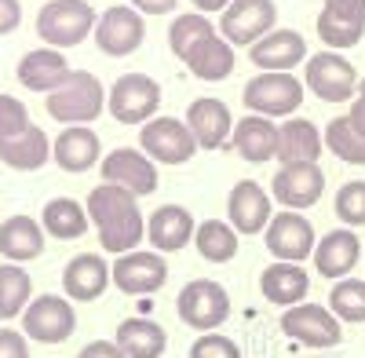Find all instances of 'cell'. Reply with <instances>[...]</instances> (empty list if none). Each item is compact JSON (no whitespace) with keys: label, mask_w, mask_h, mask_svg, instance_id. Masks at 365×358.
Returning <instances> with one entry per match:
<instances>
[{"label":"cell","mask_w":365,"mask_h":358,"mask_svg":"<svg viewBox=\"0 0 365 358\" xmlns=\"http://www.w3.org/2000/svg\"><path fill=\"white\" fill-rule=\"evenodd\" d=\"M29 125V110H26V103L22 99H15V96H4L0 92V139H11V135H22Z\"/></svg>","instance_id":"obj_40"},{"label":"cell","mask_w":365,"mask_h":358,"mask_svg":"<svg viewBox=\"0 0 365 358\" xmlns=\"http://www.w3.org/2000/svg\"><path fill=\"white\" fill-rule=\"evenodd\" d=\"M34 300V278L22 263H0V318H22Z\"/></svg>","instance_id":"obj_34"},{"label":"cell","mask_w":365,"mask_h":358,"mask_svg":"<svg viewBox=\"0 0 365 358\" xmlns=\"http://www.w3.org/2000/svg\"><path fill=\"white\" fill-rule=\"evenodd\" d=\"M303 92L307 84H299L296 73H256L245 92H241V103H245L249 113H259V117H270V121H285L292 117L303 103Z\"/></svg>","instance_id":"obj_5"},{"label":"cell","mask_w":365,"mask_h":358,"mask_svg":"<svg viewBox=\"0 0 365 358\" xmlns=\"http://www.w3.org/2000/svg\"><path fill=\"white\" fill-rule=\"evenodd\" d=\"M282 333L303 347L325 351L344 340V322L322 304H296V307H285L282 314Z\"/></svg>","instance_id":"obj_10"},{"label":"cell","mask_w":365,"mask_h":358,"mask_svg":"<svg viewBox=\"0 0 365 358\" xmlns=\"http://www.w3.org/2000/svg\"><path fill=\"white\" fill-rule=\"evenodd\" d=\"M267 252L282 263H303L314 256V245H318V234H314V223L303 216V213H292V208H282L274 213L267 230Z\"/></svg>","instance_id":"obj_9"},{"label":"cell","mask_w":365,"mask_h":358,"mask_svg":"<svg viewBox=\"0 0 365 358\" xmlns=\"http://www.w3.org/2000/svg\"><path fill=\"white\" fill-rule=\"evenodd\" d=\"M99 175H103V183L125 187V190L135 194V198H150V194L158 190V183H161L158 161H150L143 150H135V146L110 150V154L99 161Z\"/></svg>","instance_id":"obj_13"},{"label":"cell","mask_w":365,"mask_h":358,"mask_svg":"<svg viewBox=\"0 0 365 358\" xmlns=\"http://www.w3.org/2000/svg\"><path fill=\"white\" fill-rule=\"evenodd\" d=\"M278 26V8L274 0H234L220 15V37L234 48H252Z\"/></svg>","instance_id":"obj_12"},{"label":"cell","mask_w":365,"mask_h":358,"mask_svg":"<svg viewBox=\"0 0 365 358\" xmlns=\"http://www.w3.org/2000/svg\"><path fill=\"white\" fill-rule=\"evenodd\" d=\"M325 190V172L318 165H282V172H274L270 179V194L278 205L292 208V213H303L322 201Z\"/></svg>","instance_id":"obj_17"},{"label":"cell","mask_w":365,"mask_h":358,"mask_svg":"<svg viewBox=\"0 0 365 358\" xmlns=\"http://www.w3.org/2000/svg\"><path fill=\"white\" fill-rule=\"evenodd\" d=\"M51 161L73 175L88 172L96 161H103V143L88 125H66L58 139H51Z\"/></svg>","instance_id":"obj_25"},{"label":"cell","mask_w":365,"mask_h":358,"mask_svg":"<svg viewBox=\"0 0 365 358\" xmlns=\"http://www.w3.org/2000/svg\"><path fill=\"white\" fill-rule=\"evenodd\" d=\"M259 292L263 300H270L274 307H296L307 300L311 292V275L303 271V263H270L259 275Z\"/></svg>","instance_id":"obj_27"},{"label":"cell","mask_w":365,"mask_h":358,"mask_svg":"<svg viewBox=\"0 0 365 358\" xmlns=\"http://www.w3.org/2000/svg\"><path fill=\"white\" fill-rule=\"evenodd\" d=\"M29 337L26 333H15V329H0V358H29Z\"/></svg>","instance_id":"obj_42"},{"label":"cell","mask_w":365,"mask_h":358,"mask_svg":"<svg viewBox=\"0 0 365 358\" xmlns=\"http://www.w3.org/2000/svg\"><path fill=\"white\" fill-rule=\"evenodd\" d=\"M110 282H113L110 263H106L99 252H81V256H73V260L63 267V289H66L70 300H77V304L99 300Z\"/></svg>","instance_id":"obj_24"},{"label":"cell","mask_w":365,"mask_h":358,"mask_svg":"<svg viewBox=\"0 0 365 358\" xmlns=\"http://www.w3.org/2000/svg\"><path fill=\"white\" fill-rule=\"evenodd\" d=\"M41 227L58 242H77L81 234H88V208L73 198H51L41 213Z\"/></svg>","instance_id":"obj_33"},{"label":"cell","mask_w":365,"mask_h":358,"mask_svg":"<svg viewBox=\"0 0 365 358\" xmlns=\"http://www.w3.org/2000/svg\"><path fill=\"white\" fill-rule=\"evenodd\" d=\"M88 220L96 223L99 234V245L110 256H125L135 252L146 237V220L139 213V201L135 194H128L125 187H113V183H99L96 190L88 194Z\"/></svg>","instance_id":"obj_1"},{"label":"cell","mask_w":365,"mask_h":358,"mask_svg":"<svg viewBox=\"0 0 365 358\" xmlns=\"http://www.w3.org/2000/svg\"><path fill=\"white\" fill-rule=\"evenodd\" d=\"M358 256H361V237L354 230L340 227V230H329L325 237H318L311 260L322 278L340 282V278H351V271L358 267Z\"/></svg>","instance_id":"obj_23"},{"label":"cell","mask_w":365,"mask_h":358,"mask_svg":"<svg viewBox=\"0 0 365 358\" xmlns=\"http://www.w3.org/2000/svg\"><path fill=\"white\" fill-rule=\"evenodd\" d=\"M77 358H128V354L117 347V340H91L88 347H81Z\"/></svg>","instance_id":"obj_44"},{"label":"cell","mask_w":365,"mask_h":358,"mask_svg":"<svg viewBox=\"0 0 365 358\" xmlns=\"http://www.w3.org/2000/svg\"><path fill=\"white\" fill-rule=\"evenodd\" d=\"M190 4H194V11H201V15H223L230 4H234V0H190Z\"/></svg>","instance_id":"obj_47"},{"label":"cell","mask_w":365,"mask_h":358,"mask_svg":"<svg viewBox=\"0 0 365 358\" xmlns=\"http://www.w3.org/2000/svg\"><path fill=\"white\" fill-rule=\"evenodd\" d=\"M70 73H73V70H70V63H66V55L58 51V48H48V44L26 51V55L19 58V66H15L19 84L26 88V92H41V96H51Z\"/></svg>","instance_id":"obj_20"},{"label":"cell","mask_w":365,"mask_h":358,"mask_svg":"<svg viewBox=\"0 0 365 358\" xmlns=\"http://www.w3.org/2000/svg\"><path fill=\"white\" fill-rule=\"evenodd\" d=\"M44 106H48V117H55L58 125H91L106 110V88L96 73L73 70L44 99Z\"/></svg>","instance_id":"obj_2"},{"label":"cell","mask_w":365,"mask_h":358,"mask_svg":"<svg viewBox=\"0 0 365 358\" xmlns=\"http://www.w3.org/2000/svg\"><path fill=\"white\" fill-rule=\"evenodd\" d=\"M106 110L120 125H146L161 110V84L146 73H125L117 77L106 92Z\"/></svg>","instance_id":"obj_6"},{"label":"cell","mask_w":365,"mask_h":358,"mask_svg":"<svg viewBox=\"0 0 365 358\" xmlns=\"http://www.w3.org/2000/svg\"><path fill=\"white\" fill-rule=\"evenodd\" d=\"M110 275H113V285L120 292H128V296H150V292H158L165 289L168 282V260L154 249H135V252H125V256H117L113 267H110Z\"/></svg>","instance_id":"obj_15"},{"label":"cell","mask_w":365,"mask_h":358,"mask_svg":"<svg viewBox=\"0 0 365 358\" xmlns=\"http://www.w3.org/2000/svg\"><path fill=\"white\" fill-rule=\"evenodd\" d=\"M175 311H179V322L190 325L197 333H216L220 325L230 318V292L212 282V278H194L179 289L175 296Z\"/></svg>","instance_id":"obj_4"},{"label":"cell","mask_w":365,"mask_h":358,"mask_svg":"<svg viewBox=\"0 0 365 358\" xmlns=\"http://www.w3.org/2000/svg\"><path fill=\"white\" fill-rule=\"evenodd\" d=\"M143 41H146V22L132 4H113L96 22V44L110 58L135 55L143 48Z\"/></svg>","instance_id":"obj_14"},{"label":"cell","mask_w":365,"mask_h":358,"mask_svg":"<svg viewBox=\"0 0 365 358\" xmlns=\"http://www.w3.org/2000/svg\"><path fill=\"white\" fill-rule=\"evenodd\" d=\"M234 63H237V55H234V44L230 41H223L220 34L212 37L190 63H187V70L197 77V81H208V84H216V81H227L230 73H234Z\"/></svg>","instance_id":"obj_36"},{"label":"cell","mask_w":365,"mask_h":358,"mask_svg":"<svg viewBox=\"0 0 365 358\" xmlns=\"http://www.w3.org/2000/svg\"><path fill=\"white\" fill-rule=\"evenodd\" d=\"M139 150L158 165H187L201 146L187 121H179V117H154L139 132Z\"/></svg>","instance_id":"obj_7"},{"label":"cell","mask_w":365,"mask_h":358,"mask_svg":"<svg viewBox=\"0 0 365 358\" xmlns=\"http://www.w3.org/2000/svg\"><path fill=\"white\" fill-rule=\"evenodd\" d=\"M117 347L128 358H161L168 347V333L154 318H125L117 325Z\"/></svg>","instance_id":"obj_31"},{"label":"cell","mask_w":365,"mask_h":358,"mask_svg":"<svg viewBox=\"0 0 365 358\" xmlns=\"http://www.w3.org/2000/svg\"><path fill=\"white\" fill-rule=\"evenodd\" d=\"M325 150V135L307 117H285L278 125V161L282 165H318Z\"/></svg>","instance_id":"obj_26"},{"label":"cell","mask_w":365,"mask_h":358,"mask_svg":"<svg viewBox=\"0 0 365 358\" xmlns=\"http://www.w3.org/2000/svg\"><path fill=\"white\" fill-rule=\"evenodd\" d=\"M347 117L354 121V128L365 135V77L358 81V96H354V103H351V110H347Z\"/></svg>","instance_id":"obj_46"},{"label":"cell","mask_w":365,"mask_h":358,"mask_svg":"<svg viewBox=\"0 0 365 358\" xmlns=\"http://www.w3.org/2000/svg\"><path fill=\"white\" fill-rule=\"evenodd\" d=\"M44 227L34 216H8L0 223V256L8 263H29L44 252Z\"/></svg>","instance_id":"obj_29"},{"label":"cell","mask_w":365,"mask_h":358,"mask_svg":"<svg viewBox=\"0 0 365 358\" xmlns=\"http://www.w3.org/2000/svg\"><path fill=\"white\" fill-rule=\"evenodd\" d=\"M22 26V4L19 0H0V37L15 34Z\"/></svg>","instance_id":"obj_43"},{"label":"cell","mask_w":365,"mask_h":358,"mask_svg":"<svg viewBox=\"0 0 365 358\" xmlns=\"http://www.w3.org/2000/svg\"><path fill=\"white\" fill-rule=\"evenodd\" d=\"M332 208L344 227H365V179H351L336 190L332 198Z\"/></svg>","instance_id":"obj_39"},{"label":"cell","mask_w":365,"mask_h":358,"mask_svg":"<svg viewBox=\"0 0 365 358\" xmlns=\"http://www.w3.org/2000/svg\"><path fill=\"white\" fill-rule=\"evenodd\" d=\"M237 242H241V234L227 220H205L197 223V234H194V245L201 260L208 263H230L237 256Z\"/></svg>","instance_id":"obj_35"},{"label":"cell","mask_w":365,"mask_h":358,"mask_svg":"<svg viewBox=\"0 0 365 358\" xmlns=\"http://www.w3.org/2000/svg\"><path fill=\"white\" fill-rule=\"evenodd\" d=\"M322 135H325V150H329L332 158H340V161H347V165H365V135L354 128V121H351L347 113L332 117L329 128H325Z\"/></svg>","instance_id":"obj_37"},{"label":"cell","mask_w":365,"mask_h":358,"mask_svg":"<svg viewBox=\"0 0 365 358\" xmlns=\"http://www.w3.org/2000/svg\"><path fill=\"white\" fill-rule=\"evenodd\" d=\"M139 15H172L179 8V0H128Z\"/></svg>","instance_id":"obj_45"},{"label":"cell","mask_w":365,"mask_h":358,"mask_svg":"<svg viewBox=\"0 0 365 358\" xmlns=\"http://www.w3.org/2000/svg\"><path fill=\"white\" fill-rule=\"evenodd\" d=\"M190 358H241L237 344L230 337H220V333H201L194 344H190Z\"/></svg>","instance_id":"obj_41"},{"label":"cell","mask_w":365,"mask_h":358,"mask_svg":"<svg viewBox=\"0 0 365 358\" xmlns=\"http://www.w3.org/2000/svg\"><path fill=\"white\" fill-rule=\"evenodd\" d=\"M270 194L256 183V179H241L230 187L227 198V223L237 234H263L270 223Z\"/></svg>","instance_id":"obj_19"},{"label":"cell","mask_w":365,"mask_h":358,"mask_svg":"<svg viewBox=\"0 0 365 358\" xmlns=\"http://www.w3.org/2000/svg\"><path fill=\"white\" fill-rule=\"evenodd\" d=\"M96 8L88 0H48L37 11V37L48 48H77L96 34Z\"/></svg>","instance_id":"obj_3"},{"label":"cell","mask_w":365,"mask_h":358,"mask_svg":"<svg viewBox=\"0 0 365 358\" xmlns=\"http://www.w3.org/2000/svg\"><path fill=\"white\" fill-rule=\"evenodd\" d=\"M303 84L322 99V103H354L358 96V73L336 51H322L307 58V70H303Z\"/></svg>","instance_id":"obj_11"},{"label":"cell","mask_w":365,"mask_h":358,"mask_svg":"<svg viewBox=\"0 0 365 358\" xmlns=\"http://www.w3.org/2000/svg\"><path fill=\"white\" fill-rule=\"evenodd\" d=\"M187 125H190L201 150H220V146H227L230 135H234L230 106L223 99H212V96H201L187 106Z\"/></svg>","instance_id":"obj_21"},{"label":"cell","mask_w":365,"mask_h":358,"mask_svg":"<svg viewBox=\"0 0 365 358\" xmlns=\"http://www.w3.org/2000/svg\"><path fill=\"white\" fill-rule=\"evenodd\" d=\"M249 58L259 66V73H292L299 63H307V41L296 29H270L249 48Z\"/></svg>","instance_id":"obj_18"},{"label":"cell","mask_w":365,"mask_h":358,"mask_svg":"<svg viewBox=\"0 0 365 358\" xmlns=\"http://www.w3.org/2000/svg\"><path fill=\"white\" fill-rule=\"evenodd\" d=\"M234 150L245 158L249 165H263L270 158H278V125L270 117H259V113H249L234 125Z\"/></svg>","instance_id":"obj_28"},{"label":"cell","mask_w":365,"mask_h":358,"mask_svg":"<svg viewBox=\"0 0 365 358\" xmlns=\"http://www.w3.org/2000/svg\"><path fill=\"white\" fill-rule=\"evenodd\" d=\"M329 311L340 322H365V282L361 278H340L329 289Z\"/></svg>","instance_id":"obj_38"},{"label":"cell","mask_w":365,"mask_h":358,"mask_svg":"<svg viewBox=\"0 0 365 358\" xmlns=\"http://www.w3.org/2000/svg\"><path fill=\"white\" fill-rule=\"evenodd\" d=\"M197 223L190 216V208L182 205H161L154 208V216L146 220V242L154 245V252H179L194 242Z\"/></svg>","instance_id":"obj_22"},{"label":"cell","mask_w":365,"mask_h":358,"mask_svg":"<svg viewBox=\"0 0 365 358\" xmlns=\"http://www.w3.org/2000/svg\"><path fill=\"white\" fill-rule=\"evenodd\" d=\"M0 161L15 172H37L51 161V139L44 135V128L29 125L22 135L0 139Z\"/></svg>","instance_id":"obj_30"},{"label":"cell","mask_w":365,"mask_h":358,"mask_svg":"<svg viewBox=\"0 0 365 358\" xmlns=\"http://www.w3.org/2000/svg\"><path fill=\"white\" fill-rule=\"evenodd\" d=\"M212 37H216V26H212V19L201 15V11L175 15L172 26H168V48H172V55L179 58L182 66H187L190 58H194Z\"/></svg>","instance_id":"obj_32"},{"label":"cell","mask_w":365,"mask_h":358,"mask_svg":"<svg viewBox=\"0 0 365 358\" xmlns=\"http://www.w3.org/2000/svg\"><path fill=\"white\" fill-rule=\"evenodd\" d=\"M73 329H77V314H73L70 296L41 292L22 311V333L37 344H63L73 337Z\"/></svg>","instance_id":"obj_8"},{"label":"cell","mask_w":365,"mask_h":358,"mask_svg":"<svg viewBox=\"0 0 365 358\" xmlns=\"http://www.w3.org/2000/svg\"><path fill=\"white\" fill-rule=\"evenodd\" d=\"M314 26L329 51L354 48L365 37V0H325Z\"/></svg>","instance_id":"obj_16"}]
</instances>
